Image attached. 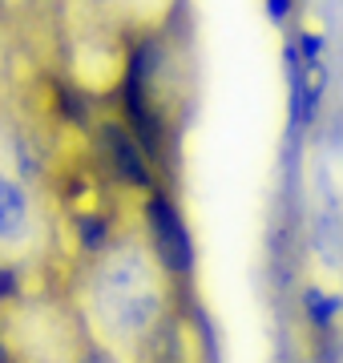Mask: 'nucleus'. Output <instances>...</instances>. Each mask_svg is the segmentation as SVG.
Wrapping results in <instances>:
<instances>
[{
	"label": "nucleus",
	"mask_w": 343,
	"mask_h": 363,
	"mask_svg": "<svg viewBox=\"0 0 343 363\" xmlns=\"http://www.w3.org/2000/svg\"><path fill=\"white\" fill-rule=\"evenodd\" d=\"M263 13L275 28H287L291 16H295V0H263Z\"/></svg>",
	"instance_id": "39448f33"
},
{
	"label": "nucleus",
	"mask_w": 343,
	"mask_h": 363,
	"mask_svg": "<svg viewBox=\"0 0 343 363\" xmlns=\"http://www.w3.org/2000/svg\"><path fill=\"white\" fill-rule=\"evenodd\" d=\"M174 291L142 226H121L101 255L85 259L81 271V319L93 347L118 355L121 363H150L158 339L174 323Z\"/></svg>",
	"instance_id": "f257e3e1"
},
{
	"label": "nucleus",
	"mask_w": 343,
	"mask_h": 363,
	"mask_svg": "<svg viewBox=\"0 0 343 363\" xmlns=\"http://www.w3.org/2000/svg\"><path fill=\"white\" fill-rule=\"evenodd\" d=\"M295 45H299V52H303L307 65H323V52H327V37L323 33H295Z\"/></svg>",
	"instance_id": "20e7f679"
},
{
	"label": "nucleus",
	"mask_w": 343,
	"mask_h": 363,
	"mask_svg": "<svg viewBox=\"0 0 343 363\" xmlns=\"http://www.w3.org/2000/svg\"><path fill=\"white\" fill-rule=\"evenodd\" d=\"M142 230L174 283L178 286L190 283L194 279V238H190V226H186L178 202L162 186L142 198Z\"/></svg>",
	"instance_id": "f03ea898"
},
{
	"label": "nucleus",
	"mask_w": 343,
	"mask_h": 363,
	"mask_svg": "<svg viewBox=\"0 0 343 363\" xmlns=\"http://www.w3.org/2000/svg\"><path fill=\"white\" fill-rule=\"evenodd\" d=\"M299 311H303L307 327H311V335L323 339L335 331V323H339L343 315V295H335V291H323V286L307 283L303 291H299Z\"/></svg>",
	"instance_id": "7ed1b4c3"
}]
</instances>
